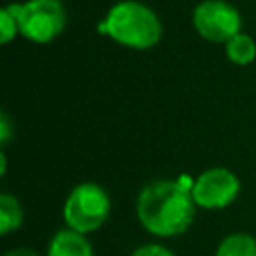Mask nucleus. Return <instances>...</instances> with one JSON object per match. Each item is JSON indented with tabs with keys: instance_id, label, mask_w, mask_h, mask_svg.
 Returning <instances> with one entry per match:
<instances>
[{
	"instance_id": "nucleus-1",
	"label": "nucleus",
	"mask_w": 256,
	"mask_h": 256,
	"mask_svg": "<svg viewBox=\"0 0 256 256\" xmlns=\"http://www.w3.org/2000/svg\"><path fill=\"white\" fill-rule=\"evenodd\" d=\"M192 178H160L144 184L136 196V218L140 226L156 238L184 234L196 216L192 198Z\"/></svg>"
},
{
	"instance_id": "nucleus-2",
	"label": "nucleus",
	"mask_w": 256,
	"mask_h": 256,
	"mask_svg": "<svg viewBox=\"0 0 256 256\" xmlns=\"http://www.w3.org/2000/svg\"><path fill=\"white\" fill-rule=\"evenodd\" d=\"M98 32L130 50H150L162 40V20L140 0H118L98 22Z\"/></svg>"
},
{
	"instance_id": "nucleus-3",
	"label": "nucleus",
	"mask_w": 256,
	"mask_h": 256,
	"mask_svg": "<svg viewBox=\"0 0 256 256\" xmlns=\"http://www.w3.org/2000/svg\"><path fill=\"white\" fill-rule=\"evenodd\" d=\"M112 212V200L106 188L96 182H80L76 184L62 206L64 224L76 232L92 234L100 230Z\"/></svg>"
},
{
	"instance_id": "nucleus-4",
	"label": "nucleus",
	"mask_w": 256,
	"mask_h": 256,
	"mask_svg": "<svg viewBox=\"0 0 256 256\" xmlns=\"http://www.w3.org/2000/svg\"><path fill=\"white\" fill-rule=\"evenodd\" d=\"M20 36L32 44H50L66 28V8L62 0L16 2Z\"/></svg>"
},
{
	"instance_id": "nucleus-5",
	"label": "nucleus",
	"mask_w": 256,
	"mask_h": 256,
	"mask_svg": "<svg viewBox=\"0 0 256 256\" xmlns=\"http://www.w3.org/2000/svg\"><path fill=\"white\" fill-rule=\"evenodd\" d=\"M194 32L212 44H226L242 32V14L228 0H202L192 8L190 16Z\"/></svg>"
},
{
	"instance_id": "nucleus-6",
	"label": "nucleus",
	"mask_w": 256,
	"mask_h": 256,
	"mask_svg": "<svg viewBox=\"0 0 256 256\" xmlns=\"http://www.w3.org/2000/svg\"><path fill=\"white\" fill-rule=\"evenodd\" d=\"M240 178L224 166L202 170L192 180L194 204L202 210H224L240 196Z\"/></svg>"
},
{
	"instance_id": "nucleus-7",
	"label": "nucleus",
	"mask_w": 256,
	"mask_h": 256,
	"mask_svg": "<svg viewBox=\"0 0 256 256\" xmlns=\"http://www.w3.org/2000/svg\"><path fill=\"white\" fill-rule=\"evenodd\" d=\"M46 256H94V248L86 234L64 226L50 238Z\"/></svg>"
},
{
	"instance_id": "nucleus-8",
	"label": "nucleus",
	"mask_w": 256,
	"mask_h": 256,
	"mask_svg": "<svg viewBox=\"0 0 256 256\" xmlns=\"http://www.w3.org/2000/svg\"><path fill=\"white\" fill-rule=\"evenodd\" d=\"M224 52L232 64L248 66L256 60V40L246 32H238L224 44Z\"/></svg>"
},
{
	"instance_id": "nucleus-9",
	"label": "nucleus",
	"mask_w": 256,
	"mask_h": 256,
	"mask_svg": "<svg viewBox=\"0 0 256 256\" xmlns=\"http://www.w3.org/2000/svg\"><path fill=\"white\" fill-rule=\"evenodd\" d=\"M214 256H256V238L248 232H232L218 242Z\"/></svg>"
},
{
	"instance_id": "nucleus-10",
	"label": "nucleus",
	"mask_w": 256,
	"mask_h": 256,
	"mask_svg": "<svg viewBox=\"0 0 256 256\" xmlns=\"http://www.w3.org/2000/svg\"><path fill=\"white\" fill-rule=\"evenodd\" d=\"M22 222H24V208L20 200L10 192H2L0 194V234L6 236L18 230Z\"/></svg>"
},
{
	"instance_id": "nucleus-11",
	"label": "nucleus",
	"mask_w": 256,
	"mask_h": 256,
	"mask_svg": "<svg viewBox=\"0 0 256 256\" xmlns=\"http://www.w3.org/2000/svg\"><path fill=\"white\" fill-rule=\"evenodd\" d=\"M16 36H20L18 12H16V2H10L0 8V44L6 46Z\"/></svg>"
},
{
	"instance_id": "nucleus-12",
	"label": "nucleus",
	"mask_w": 256,
	"mask_h": 256,
	"mask_svg": "<svg viewBox=\"0 0 256 256\" xmlns=\"http://www.w3.org/2000/svg\"><path fill=\"white\" fill-rule=\"evenodd\" d=\"M128 256H176V254L160 242H148V244H142L136 250H132Z\"/></svg>"
},
{
	"instance_id": "nucleus-13",
	"label": "nucleus",
	"mask_w": 256,
	"mask_h": 256,
	"mask_svg": "<svg viewBox=\"0 0 256 256\" xmlns=\"http://www.w3.org/2000/svg\"><path fill=\"white\" fill-rule=\"evenodd\" d=\"M10 136H12V124H10L8 114L2 112V114H0V142H2V146L8 144Z\"/></svg>"
},
{
	"instance_id": "nucleus-14",
	"label": "nucleus",
	"mask_w": 256,
	"mask_h": 256,
	"mask_svg": "<svg viewBox=\"0 0 256 256\" xmlns=\"http://www.w3.org/2000/svg\"><path fill=\"white\" fill-rule=\"evenodd\" d=\"M4 256H40L36 250L32 248H24V246H18V248H10Z\"/></svg>"
},
{
	"instance_id": "nucleus-15",
	"label": "nucleus",
	"mask_w": 256,
	"mask_h": 256,
	"mask_svg": "<svg viewBox=\"0 0 256 256\" xmlns=\"http://www.w3.org/2000/svg\"><path fill=\"white\" fill-rule=\"evenodd\" d=\"M0 174H2V176L6 174V152H4V150L0 152Z\"/></svg>"
}]
</instances>
